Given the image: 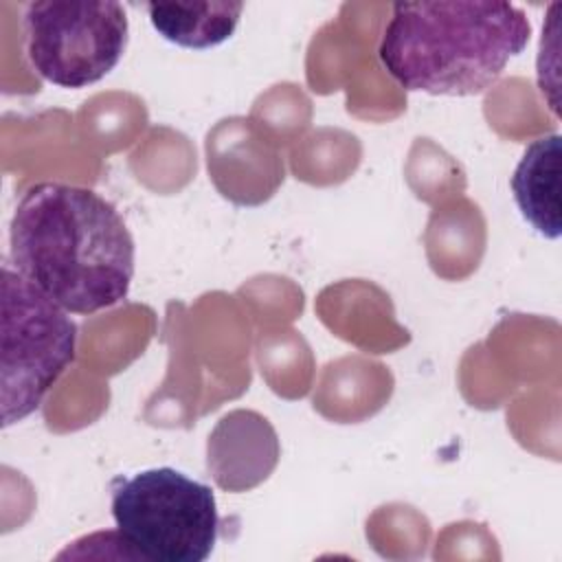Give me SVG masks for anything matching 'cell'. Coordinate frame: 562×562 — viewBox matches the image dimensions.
<instances>
[{"mask_svg":"<svg viewBox=\"0 0 562 562\" xmlns=\"http://www.w3.org/2000/svg\"><path fill=\"white\" fill-rule=\"evenodd\" d=\"M77 325L40 292L20 270L2 266V349H0V404L2 426L35 413L72 364Z\"/></svg>","mask_w":562,"mask_h":562,"instance_id":"cell-4","label":"cell"},{"mask_svg":"<svg viewBox=\"0 0 562 562\" xmlns=\"http://www.w3.org/2000/svg\"><path fill=\"white\" fill-rule=\"evenodd\" d=\"M11 266L68 314L119 305L136 268L134 237L97 191L40 182L24 191L9 226Z\"/></svg>","mask_w":562,"mask_h":562,"instance_id":"cell-1","label":"cell"},{"mask_svg":"<svg viewBox=\"0 0 562 562\" xmlns=\"http://www.w3.org/2000/svg\"><path fill=\"white\" fill-rule=\"evenodd\" d=\"M560 134L531 140L514 169L512 191L522 217L547 239H558L560 224Z\"/></svg>","mask_w":562,"mask_h":562,"instance_id":"cell-6","label":"cell"},{"mask_svg":"<svg viewBox=\"0 0 562 562\" xmlns=\"http://www.w3.org/2000/svg\"><path fill=\"white\" fill-rule=\"evenodd\" d=\"M127 13L112 0H40L24 7L26 59L53 86L86 88L116 68Z\"/></svg>","mask_w":562,"mask_h":562,"instance_id":"cell-5","label":"cell"},{"mask_svg":"<svg viewBox=\"0 0 562 562\" xmlns=\"http://www.w3.org/2000/svg\"><path fill=\"white\" fill-rule=\"evenodd\" d=\"M145 9L162 40L182 48L206 50L231 40L244 2H149Z\"/></svg>","mask_w":562,"mask_h":562,"instance_id":"cell-7","label":"cell"},{"mask_svg":"<svg viewBox=\"0 0 562 562\" xmlns=\"http://www.w3.org/2000/svg\"><path fill=\"white\" fill-rule=\"evenodd\" d=\"M529 37L527 13L509 2H397L378 57L408 92L470 97L496 83Z\"/></svg>","mask_w":562,"mask_h":562,"instance_id":"cell-2","label":"cell"},{"mask_svg":"<svg viewBox=\"0 0 562 562\" xmlns=\"http://www.w3.org/2000/svg\"><path fill=\"white\" fill-rule=\"evenodd\" d=\"M112 518L130 558L204 562L217 542L215 494L173 468L140 470L110 483Z\"/></svg>","mask_w":562,"mask_h":562,"instance_id":"cell-3","label":"cell"}]
</instances>
